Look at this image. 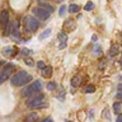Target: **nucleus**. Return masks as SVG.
<instances>
[{
  "instance_id": "nucleus-7",
  "label": "nucleus",
  "mask_w": 122,
  "mask_h": 122,
  "mask_svg": "<svg viewBox=\"0 0 122 122\" xmlns=\"http://www.w3.org/2000/svg\"><path fill=\"white\" fill-rule=\"evenodd\" d=\"M17 53V48L14 46H6V47L3 48V55L6 56V57H11Z\"/></svg>"
},
{
  "instance_id": "nucleus-34",
  "label": "nucleus",
  "mask_w": 122,
  "mask_h": 122,
  "mask_svg": "<svg viewBox=\"0 0 122 122\" xmlns=\"http://www.w3.org/2000/svg\"><path fill=\"white\" fill-rule=\"evenodd\" d=\"M102 67H104V62H101V64H99V69H102Z\"/></svg>"
},
{
  "instance_id": "nucleus-35",
  "label": "nucleus",
  "mask_w": 122,
  "mask_h": 122,
  "mask_svg": "<svg viewBox=\"0 0 122 122\" xmlns=\"http://www.w3.org/2000/svg\"><path fill=\"white\" fill-rule=\"evenodd\" d=\"M53 1H60V0H53Z\"/></svg>"
},
{
  "instance_id": "nucleus-27",
  "label": "nucleus",
  "mask_w": 122,
  "mask_h": 122,
  "mask_svg": "<svg viewBox=\"0 0 122 122\" xmlns=\"http://www.w3.org/2000/svg\"><path fill=\"white\" fill-rule=\"evenodd\" d=\"M40 122H53V121H52L51 117H47V118H45V120H42V121H40Z\"/></svg>"
},
{
  "instance_id": "nucleus-11",
  "label": "nucleus",
  "mask_w": 122,
  "mask_h": 122,
  "mask_svg": "<svg viewBox=\"0 0 122 122\" xmlns=\"http://www.w3.org/2000/svg\"><path fill=\"white\" fill-rule=\"evenodd\" d=\"M51 33H52V29L51 28H46L43 32L38 36V38H40V41H42V40H45V38H47L48 36H51Z\"/></svg>"
},
{
  "instance_id": "nucleus-12",
  "label": "nucleus",
  "mask_w": 122,
  "mask_h": 122,
  "mask_svg": "<svg viewBox=\"0 0 122 122\" xmlns=\"http://www.w3.org/2000/svg\"><path fill=\"white\" fill-rule=\"evenodd\" d=\"M41 72H42V76H43V78H50L51 74H52V67L51 66H46L43 70H41Z\"/></svg>"
},
{
  "instance_id": "nucleus-5",
  "label": "nucleus",
  "mask_w": 122,
  "mask_h": 122,
  "mask_svg": "<svg viewBox=\"0 0 122 122\" xmlns=\"http://www.w3.org/2000/svg\"><path fill=\"white\" fill-rule=\"evenodd\" d=\"M43 99H45V97L42 94H38V95H32V97L29 98V101L27 102V107H29V108H32V107L34 106V104H37V103H40V102H43Z\"/></svg>"
},
{
  "instance_id": "nucleus-31",
  "label": "nucleus",
  "mask_w": 122,
  "mask_h": 122,
  "mask_svg": "<svg viewBox=\"0 0 122 122\" xmlns=\"http://www.w3.org/2000/svg\"><path fill=\"white\" fill-rule=\"evenodd\" d=\"M66 47V43H60L59 45V48H65Z\"/></svg>"
},
{
  "instance_id": "nucleus-32",
  "label": "nucleus",
  "mask_w": 122,
  "mask_h": 122,
  "mask_svg": "<svg viewBox=\"0 0 122 122\" xmlns=\"http://www.w3.org/2000/svg\"><path fill=\"white\" fill-rule=\"evenodd\" d=\"M92 41H93V42L97 41V34H93V36H92Z\"/></svg>"
},
{
  "instance_id": "nucleus-36",
  "label": "nucleus",
  "mask_w": 122,
  "mask_h": 122,
  "mask_svg": "<svg viewBox=\"0 0 122 122\" xmlns=\"http://www.w3.org/2000/svg\"><path fill=\"white\" fill-rule=\"evenodd\" d=\"M121 38H122V33H121Z\"/></svg>"
},
{
  "instance_id": "nucleus-20",
  "label": "nucleus",
  "mask_w": 122,
  "mask_h": 122,
  "mask_svg": "<svg viewBox=\"0 0 122 122\" xmlns=\"http://www.w3.org/2000/svg\"><path fill=\"white\" fill-rule=\"evenodd\" d=\"M93 51H94V55L98 56V55H101V53H102V47L99 45H95L94 48H93Z\"/></svg>"
},
{
  "instance_id": "nucleus-15",
  "label": "nucleus",
  "mask_w": 122,
  "mask_h": 122,
  "mask_svg": "<svg viewBox=\"0 0 122 122\" xmlns=\"http://www.w3.org/2000/svg\"><path fill=\"white\" fill-rule=\"evenodd\" d=\"M57 38L60 40V43H66L67 41V34L65 32H60L59 34H57Z\"/></svg>"
},
{
  "instance_id": "nucleus-1",
  "label": "nucleus",
  "mask_w": 122,
  "mask_h": 122,
  "mask_svg": "<svg viewBox=\"0 0 122 122\" xmlns=\"http://www.w3.org/2000/svg\"><path fill=\"white\" fill-rule=\"evenodd\" d=\"M10 81L15 86L25 85V84H28L29 81H32V75H29L28 72L24 71V70H20V71H18L14 76H11Z\"/></svg>"
},
{
  "instance_id": "nucleus-8",
  "label": "nucleus",
  "mask_w": 122,
  "mask_h": 122,
  "mask_svg": "<svg viewBox=\"0 0 122 122\" xmlns=\"http://www.w3.org/2000/svg\"><path fill=\"white\" fill-rule=\"evenodd\" d=\"M9 13H8V10H3L1 14H0V23H1L3 27H6L8 23H9Z\"/></svg>"
},
{
  "instance_id": "nucleus-10",
  "label": "nucleus",
  "mask_w": 122,
  "mask_h": 122,
  "mask_svg": "<svg viewBox=\"0 0 122 122\" xmlns=\"http://www.w3.org/2000/svg\"><path fill=\"white\" fill-rule=\"evenodd\" d=\"M37 120H38V114L34 113V112L33 113H29L28 116L24 118L25 122H37Z\"/></svg>"
},
{
  "instance_id": "nucleus-21",
  "label": "nucleus",
  "mask_w": 122,
  "mask_h": 122,
  "mask_svg": "<svg viewBox=\"0 0 122 122\" xmlns=\"http://www.w3.org/2000/svg\"><path fill=\"white\" fill-rule=\"evenodd\" d=\"M66 9H67V8L65 6V5H61L60 6V9H59V15H60V17H64L65 13H66Z\"/></svg>"
},
{
  "instance_id": "nucleus-13",
  "label": "nucleus",
  "mask_w": 122,
  "mask_h": 122,
  "mask_svg": "<svg viewBox=\"0 0 122 122\" xmlns=\"http://www.w3.org/2000/svg\"><path fill=\"white\" fill-rule=\"evenodd\" d=\"M67 9H69L67 11H69L70 14H75V13H78V11H79L80 6L78 5V4H70V6H69Z\"/></svg>"
},
{
  "instance_id": "nucleus-26",
  "label": "nucleus",
  "mask_w": 122,
  "mask_h": 122,
  "mask_svg": "<svg viewBox=\"0 0 122 122\" xmlns=\"http://www.w3.org/2000/svg\"><path fill=\"white\" fill-rule=\"evenodd\" d=\"M20 53H22V55H24V56H27V55H30V53H32V51H30V50H28V48H23L22 51H20Z\"/></svg>"
},
{
  "instance_id": "nucleus-6",
  "label": "nucleus",
  "mask_w": 122,
  "mask_h": 122,
  "mask_svg": "<svg viewBox=\"0 0 122 122\" xmlns=\"http://www.w3.org/2000/svg\"><path fill=\"white\" fill-rule=\"evenodd\" d=\"M38 6L40 8H42V9H45L47 13H50V14H52L53 13V10H55V8H53L50 3H46V1H43V0H38Z\"/></svg>"
},
{
  "instance_id": "nucleus-25",
  "label": "nucleus",
  "mask_w": 122,
  "mask_h": 122,
  "mask_svg": "<svg viewBox=\"0 0 122 122\" xmlns=\"http://www.w3.org/2000/svg\"><path fill=\"white\" fill-rule=\"evenodd\" d=\"M37 67L40 69V70H43V69L46 67V65H45L43 61H38V62H37Z\"/></svg>"
},
{
  "instance_id": "nucleus-33",
  "label": "nucleus",
  "mask_w": 122,
  "mask_h": 122,
  "mask_svg": "<svg viewBox=\"0 0 122 122\" xmlns=\"http://www.w3.org/2000/svg\"><path fill=\"white\" fill-rule=\"evenodd\" d=\"M117 98L118 99H122V93H121V92H120V93H117Z\"/></svg>"
},
{
  "instance_id": "nucleus-3",
  "label": "nucleus",
  "mask_w": 122,
  "mask_h": 122,
  "mask_svg": "<svg viewBox=\"0 0 122 122\" xmlns=\"http://www.w3.org/2000/svg\"><path fill=\"white\" fill-rule=\"evenodd\" d=\"M33 14L36 15L38 19H41V20H47L48 17L51 15L50 13H47L45 9H42V8H40V6H38V8H34V9H33Z\"/></svg>"
},
{
  "instance_id": "nucleus-9",
  "label": "nucleus",
  "mask_w": 122,
  "mask_h": 122,
  "mask_svg": "<svg viewBox=\"0 0 122 122\" xmlns=\"http://www.w3.org/2000/svg\"><path fill=\"white\" fill-rule=\"evenodd\" d=\"M14 70V65H11V64H6L5 66H4V69H3V72H1V75L3 76H5V78L8 79L10 76V74H11V71Z\"/></svg>"
},
{
  "instance_id": "nucleus-17",
  "label": "nucleus",
  "mask_w": 122,
  "mask_h": 122,
  "mask_svg": "<svg viewBox=\"0 0 122 122\" xmlns=\"http://www.w3.org/2000/svg\"><path fill=\"white\" fill-rule=\"evenodd\" d=\"M84 92H85L86 94L94 93V92H95V86H94V85H92V84H89V85H86V86H85V90H84Z\"/></svg>"
},
{
  "instance_id": "nucleus-23",
  "label": "nucleus",
  "mask_w": 122,
  "mask_h": 122,
  "mask_svg": "<svg viewBox=\"0 0 122 122\" xmlns=\"http://www.w3.org/2000/svg\"><path fill=\"white\" fill-rule=\"evenodd\" d=\"M33 84L36 85L37 90H38V92H41V89H42V81H41V80H37V81H34Z\"/></svg>"
},
{
  "instance_id": "nucleus-30",
  "label": "nucleus",
  "mask_w": 122,
  "mask_h": 122,
  "mask_svg": "<svg viewBox=\"0 0 122 122\" xmlns=\"http://www.w3.org/2000/svg\"><path fill=\"white\" fill-rule=\"evenodd\" d=\"M116 121H117V122H122V116H121V114H118V116H117Z\"/></svg>"
},
{
  "instance_id": "nucleus-2",
  "label": "nucleus",
  "mask_w": 122,
  "mask_h": 122,
  "mask_svg": "<svg viewBox=\"0 0 122 122\" xmlns=\"http://www.w3.org/2000/svg\"><path fill=\"white\" fill-rule=\"evenodd\" d=\"M24 27H25L27 30H29V32H34V30H37L38 27H40V22L33 17H27L25 20H24Z\"/></svg>"
},
{
  "instance_id": "nucleus-19",
  "label": "nucleus",
  "mask_w": 122,
  "mask_h": 122,
  "mask_svg": "<svg viewBox=\"0 0 122 122\" xmlns=\"http://www.w3.org/2000/svg\"><path fill=\"white\" fill-rule=\"evenodd\" d=\"M94 9V4L92 3V1H88L85 4V6H84V10H86V11H90V10H93Z\"/></svg>"
},
{
  "instance_id": "nucleus-16",
  "label": "nucleus",
  "mask_w": 122,
  "mask_h": 122,
  "mask_svg": "<svg viewBox=\"0 0 122 122\" xmlns=\"http://www.w3.org/2000/svg\"><path fill=\"white\" fill-rule=\"evenodd\" d=\"M80 80H81V78H80L79 75L74 76V78H72V80H71V86H74V88L79 86V84H80Z\"/></svg>"
},
{
  "instance_id": "nucleus-29",
  "label": "nucleus",
  "mask_w": 122,
  "mask_h": 122,
  "mask_svg": "<svg viewBox=\"0 0 122 122\" xmlns=\"http://www.w3.org/2000/svg\"><path fill=\"white\" fill-rule=\"evenodd\" d=\"M5 80H6V78H5V76H3V75H0V84H3L4 81H5Z\"/></svg>"
},
{
  "instance_id": "nucleus-18",
  "label": "nucleus",
  "mask_w": 122,
  "mask_h": 122,
  "mask_svg": "<svg viewBox=\"0 0 122 122\" xmlns=\"http://www.w3.org/2000/svg\"><path fill=\"white\" fill-rule=\"evenodd\" d=\"M121 108H122V104L120 102H114L113 103V109H114V112L116 113H120L121 112Z\"/></svg>"
},
{
  "instance_id": "nucleus-4",
  "label": "nucleus",
  "mask_w": 122,
  "mask_h": 122,
  "mask_svg": "<svg viewBox=\"0 0 122 122\" xmlns=\"http://www.w3.org/2000/svg\"><path fill=\"white\" fill-rule=\"evenodd\" d=\"M36 93H38L37 88L34 84H30V85H27L24 89L22 90V97H32V95H34Z\"/></svg>"
},
{
  "instance_id": "nucleus-28",
  "label": "nucleus",
  "mask_w": 122,
  "mask_h": 122,
  "mask_svg": "<svg viewBox=\"0 0 122 122\" xmlns=\"http://www.w3.org/2000/svg\"><path fill=\"white\" fill-rule=\"evenodd\" d=\"M104 117H107V118H111L109 113H108V108H106V109H104Z\"/></svg>"
},
{
  "instance_id": "nucleus-24",
  "label": "nucleus",
  "mask_w": 122,
  "mask_h": 122,
  "mask_svg": "<svg viewBox=\"0 0 122 122\" xmlns=\"http://www.w3.org/2000/svg\"><path fill=\"white\" fill-rule=\"evenodd\" d=\"M24 61H25V64L28 65V66H33V65H34L33 60L30 59V57H25V59H24Z\"/></svg>"
},
{
  "instance_id": "nucleus-22",
  "label": "nucleus",
  "mask_w": 122,
  "mask_h": 122,
  "mask_svg": "<svg viewBox=\"0 0 122 122\" xmlns=\"http://www.w3.org/2000/svg\"><path fill=\"white\" fill-rule=\"evenodd\" d=\"M47 89H48V90H55V89H56V83H55V81H50V83L47 84Z\"/></svg>"
},
{
  "instance_id": "nucleus-37",
  "label": "nucleus",
  "mask_w": 122,
  "mask_h": 122,
  "mask_svg": "<svg viewBox=\"0 0 122 122\" xmlns=\"http://www.w3.org/2000/svg\"><path fill=\"white\" fill-rule=\"evenodd\" d=\"M66 122H71V121H66Z\"/></svg>"
},
{
  "instance_id": "nucleus-14",
  "label": "nucleus",
  "mask_w": 122,
  "mask_h": 122,
  "mask_svg": "<svg viewBox=\"0 0 122 122\" xmlns=\"http://www.w3.org/2000/svg\"><path fill=\"white\" fill-rule=\"evenodd\" d=\"M118 52H120V46L118 45H113L109 48V56H116Z\"/></svg>"
}]
</instances>
